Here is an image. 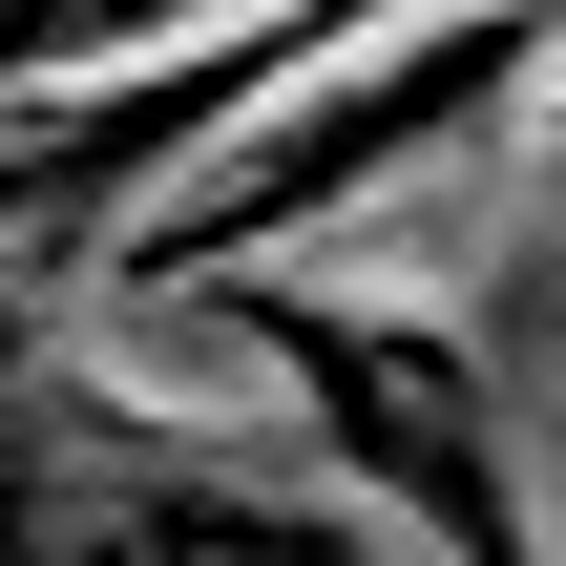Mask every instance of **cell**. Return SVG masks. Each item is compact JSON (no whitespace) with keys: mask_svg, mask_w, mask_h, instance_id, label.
<instances>
[{"mask_svg":"<svg viewBox=\"0 0 566 566\" xmlns=\"http://www.w3.org/2000/svg\"><path fill=\"white\" fill-rule=\"evenodd\" d=\"M189 336L273 357V399L315 420L336 504L399 525L420 566H546V504H525V441L483 399V336L420 315V294H315V273H231V294H168Z\"/></svg>","mask_w":566,"mask_h":566,"instance_id":"cell-1","label":"cell"},{"mask_svg":"<svg viewBox=\"0 0 566 566\" xmlns=\"http://www.w3.org/2000/svg\"><path fill=\"white\" fill-rule=\"evenodd\" d=\"M378 546L399 525L252 483V462H210L189 420H147L105 378L21 399V566H378Z\"/></svg>","mask_w":566,"mask_h":566,"instance_id":"cell-3","label":"cell"},{"mask_svg":"<svg viewBox=\"0 0 566 566\" xmlns=\"http://www.w3.org/2000/svg\"><path fill=\"white\" fill-rule=\"evenodd\" d=\"M357 42H378L357 0H294V21H189V42H168L147 84H105V105L21 84V126H0V168H21V252L63 273V210H126V231H147V210H168L147 168H189V189H210V168H231L294 84H336Z\"/></svg>","mask_w":566,"mask_h":566,"instance_id":"cell-4","label":"cell"},{"mask_svg":"<svg viewBox=\"0 0 566 566\" xmlns=\"http://www.w3.org/2000/svg\"><path fill=\"white\" fill-rule=\"evenodd\" d=\"M546 63H566V21H378V42H357L336 84H294V105H273V126L210 168V189H168V210H147L105 273H126L147 315H168V294H231V273H273L315 210H357L378 168H420V147L504 126Z\"/></svg>","mask_w":566,"mask_h":566,"instance_id":"cell-2","label":"cell"}]
</instances>
